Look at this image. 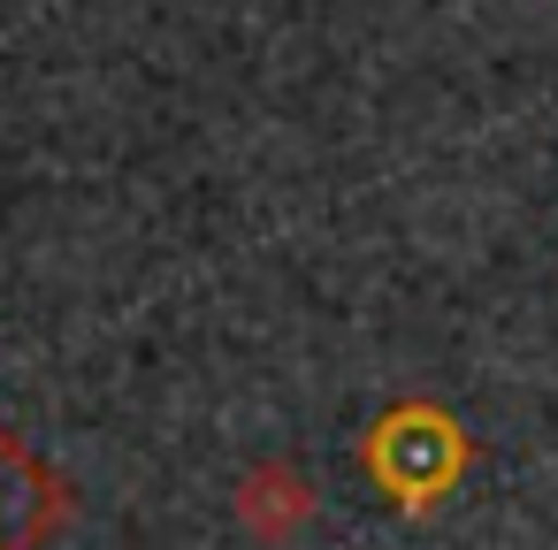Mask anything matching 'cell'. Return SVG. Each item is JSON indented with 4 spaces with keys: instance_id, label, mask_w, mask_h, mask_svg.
Here are the masks:
<instances>
[{
    "instance_id": "obj_1",
    "label": "cell",
    "mask_w": 558,
    "mask_h": 550,
    "mask_svg": "<svg viewBox=\"0 0 558 550\" xmlns=\"http://www.w3.org/2000/svg\"><path fill=\"white\" fill-rule=\"evenodd\" d=\"M39 527H47V481L9 436H0V550H24Z\"/></svg>"
}]
</instances>
